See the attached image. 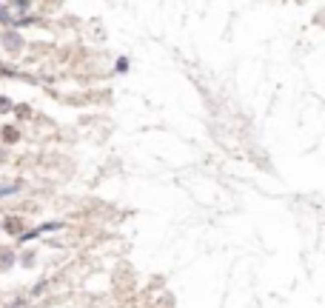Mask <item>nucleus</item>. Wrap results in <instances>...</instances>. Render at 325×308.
Wrapping results in <instances>:
<instances>
[{"label": "nucleus", "instance_id": "1", "mask_svg": "<svg viewBox=\"0 0 325 308\" xmlns=\"http://www.w3.org/2000/svg\"><path fill=\"white\" fill-rule=\"evenodd\" d=\"M0 20L3 23H26L29 20V3L26 0H12L0 9Z\"/></svg>", "mask_w": 325, "mask_h": 308}, {"label": "nucleus", "instance_id": "2", "mask_svg": "<svg viewBox=\"0 0 325 308\" xmlns=\"http://www.w3.org/2000/svg\"><path fill=\"white\" fill-rule=\"evenodd\" d=\"M3 226H6V231H12V234H20V229H23L18 217H6V220H3Z\"/></svg>", "mask_w": 325, "mask_h": 308}, {"label": "nucleus", "instance_id": "3", "mask_svg": "<svg viewBox=\"0 0 325 308\" xmlns=\"http://www.w3.org/2000/svg\"><path fill=\"white\" fill-rule=\"evenodd\" d=\"M3 43L9 46L12 52H18V49H20V37L18 35H6V37H3Z\"/></svg>", "mask_w": 325, "mask_h": 308}, {"label": "nucleus", "instance_id": "4", "mask_svg": "<svg viewBox=\"0 0 325 308\" xmlns=\"http://www.w3.org/2000/svg\"><path fill=\"white\" fill-rule=\"evenodd\" d=\"M3 140H6V143H18L20 140L18 129H3Z\"/></svg>", "mask_w": 325, "mask_h": 308}, {"label": "nucleus", "instance_id": "5", "mask_svg": "<svg viewBox=\"0 0 325 308\" xmlns=\"http://www.w3.org/2000/svg\"><path fill=\"white\" fill-rule=\"evenodd\" d=\"M0 112H12V103L6 97H0Z\"/></svg>", "mask_w": 325, "mask_h": 308}]
</instances>
